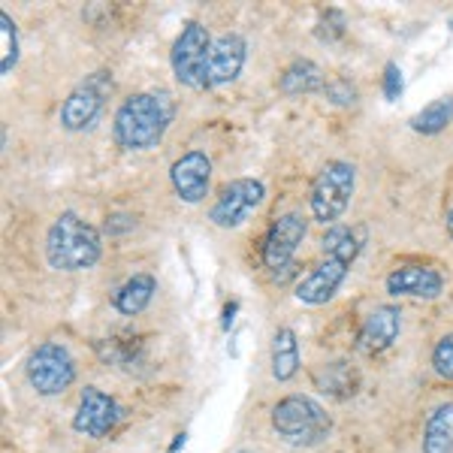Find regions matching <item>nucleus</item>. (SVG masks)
<instances>
[{
  "instance_id": "nucleus-1",
  "label": "nucleus",
  "mask_w": 453,
  "mask_h": 453,
  "mask_svg": "<svg viewBox=\"0 0 453 453\" xmlns=\"http://www.w3.org/2000/svg\"><path fill=\"white\" fill-rule=\"evenodd\" d=\"M175 119V100L170 91L130 94L112 119V136L124 151L157 149Z\"/></svg>"
},
{
  "instance_id": "nucleus-2",
  "label": "nucleus",
  "mask_w": 453,
  "mask_h": 453,
  "mask_svg": "<svg viewBox=\"0 0 453 453\" xmlns=\"http://www.w3.org/2000/svg\"><path fill=\"white\" fill-rule=\"evenodd\" d=\"M363 230L354 226H330V233L324 236V260L296 284V299L305 305H324L339 294L342 281L348 279L350 266H354L357 254L363 248Z\"/></svg>"
},
{
  "instance_id": "nucleus-3",
  "label": "nucleus",
  "mask_w": 453,
  "mask_h": 453,
  "mask_svg": "<svg viewBox=\"0 0 453 453\" xmlns=\"http://www.w3.org/2000/svg\"><path fill=\"white\" fill-rule=\"evenodd\" d=\"M104 242L97 226H91L76 211H61L46 233V260L58 273H82L97 266Z\"/></svg>"
},
{
  "instance_id": "nucleus-4",
  "label": "nucleus",
  "mask_w": 453,
  "mask_h": 453,
  "mask_svg": "<svg viewBox=\"0 0 453 453\" xmlns=\"http://www.w3.org/2000/svg\"><path fill=\"white\" fill-rule=\"evenodd\" d=\"M273 429L294 448H314L330 435L333 423L320 402L309 396H284L273 408Z\"/></svg>"
},
{
  "instance_id": "nucleus-5",
  "label": "nucleus",
  "mask_w": 453,
  "mask_h": 453,
  "mask_svg": "<svg viewBox=\"0 0 453 453\" xmlns=\"http://www.w3.org/2000/svg\"><path fill=\"white\" fill-rule=\"evenodd\" d=\"M357 188V166L348 160H330L320 166V173L314 175L311 191H309V209L311 218L324 226H335L342 215L350 206V196Z\"/></svg>"
},
{
  "instance_id": "nucleus-6",
  "label": "nucleus",
  "mask_w": 453,
  "mask_h": 453,
  "mask_svg": "<svg viewBox=\"0 0 453 453\" xmlns=\"http://www.w3.org/2000/svg\"><path fill=\"white\" fill-rule=\"evenodd\" d=\"M309 221L303 211H284L269 226L266 239H263V269L273 275L275 281H290L296 275V251L303 245Z\"/></svg>"
},
{
  "instance_id": "nucleus-7",
  "label": "nucleus",
  "mask_w": 453,
  "mask_h": 453,
  "mask_svg": "<svg viewBox=\"0 0 453 453\" xmlns=\"http://www.w3.org/2000/svg\"><path fill=\"white\" fill-rule=\"evenodd\" d=\"M76 381V360L61 342H46L27 357V384L40 396H61Z\"/></svg>"
},
{
  "instance_id": "nucleus-8",
  "label": "nucleus",
  "mask_w": 453,
  "mask_h": 453,
  "mask_svg": "<svg viewBox=\"0 0 453 453\" xmlns=\"http://www.w3.org/2000/svg\"><path fill=\"white\" fill-rule=\"evenodd\" d=\"M209 52H211V40L206 27L200 21H185V27L175 36L170 52L175 82L188 88H203V82H206Z\"/></svg>"
},
{
  "instance_id": "nucleus-9",
  "label": "nucleus",
  "mask_w": 453,
  "mask_h": 453,
  "mask_svg": "<svg viewBox=\"0 0 453 453\" xmlns=\"http://www.w3.org/2000/svg\"><path fill=\"white\" fill-rule=\"evenodd\" d=\"M266 196L260 179H233L218 191L215 203L209 209V221L221 230H236L248 221L251 211H257V206Z\"/></svg>"
},
{
  "instance_id": "nucleus-10",
  "label": "nucleus",
  "mask_w": 453,
  "mask_h": 453,
  "mask_svg": "<svg viewBox=\"0 0 453 453\" xmlns=\"http://www.w3.org/2000/svg\"><path fill=\"white\" fill-rule=\"evenodd\" d=\"M109 94H112V76H109V73H94V76H88L85 82L79 88H73L67 94V100H64L61 115H58L61 127L70 130V134L88 130L100 119Z\"/></svg>"
},
{
  "instance_id": "nucleus-11",
  "label": "nucleus",
  "mask_w": 453,
  "mask_h": 453,
  "mask_svg": "<svg viewBox=\"0 0 453 453\" xmlns=\"http://www.w3.org/2000/svg\"><path fill=\"white\" fill-rule=\"evenodd\" d=\"M121 423V408L109 393L97 387H85L79 396V408L73 414V429L85 438H109Z\"/></svg>"
},
{
  "instance_id": "nucleus-12",
  "label": "nucleus",
  "mask_w": 453,
  "mask_h": 453,
  "mask_svg": "<svg viewBox=\"0 0 453 453\" xmlns=\"http://www.w3.org/2000/svg\"><path fill=\"white\" fill-rule=\"evenodd\" d=\"M170 181L173 191L181 203L196 206L209 196L211 185V160L206 157V151H188L170 166Z\"/></svg>"
},
{
  "instance_id": "nucleus-13",
  "label": "nucleus",
  "mask_w": 453,
  "mask_h": 453,
  "mask_svg": "<svg viewBox=\"0 0 453 453\" xmlns=\"http://www.w3.org/2000/svg\"><path fill=\"white\" fill-rule=\"evenodd\" d=\"M248 46L239 34H221L211 42L209 64H206V82L203 88H221L239 79V73L245 67Z\"/></svg>"
},
{
  "instance_id": "nucleus-14",
  "label": "nucleus",
  "mask_w": 453,
  "mask_h": 453,
  "mask_svg": "<svg viewBox=\"0 0 453 453\" xmlns=\"http://www.w3.org/2000/svg\"><path fill=\"white\" fill-rule=\"evenodd\" d=\"M402 330V311L396 305H378L375 311H369V318L363 320L360 333H357V350L363 354H381L399 339Z\"/></svg>"
},
{
  "instance_id": "nucleus-15",
  "label": "nucleus",
  "mask_w": 453,
  "mask_h": 453,
  "mask_svg": "<svg viewBox=\"0 0 453 453\" xmlns=\"http://www.w3.org/2000/svg\"><path fill=\"white\" fill-rule=\"evenodd\" d=\"M444 290L441 273L433 266H399L387 275V294L393 296H414V299H438Z\"/></svg>"
},
{
  "instance_id": "nucleus-16",
  "label": "nucleus",
  "mask_w": 453,
  "mask_h": 453,
  "mask_svg": "<svg viewBox=\"0 0 453 453\" xmlns=\"http://www.w3.org/2000/svg\"><path fill=\"white\" fill-rule=\"evenodd\" d=\"M157 294V279L149 273H140L134 279H127L119 290L112 294V305L115 311L124 314V318H136L140 311H145L151 305V299Z\"/></svg>"
},
{
  "instance_id": "nucleus-17",
  "label": "nucleus",
  "mask_w": 453,
  "mask_h": 453,
  "mask_svg": "<svg viewBox=\"0 0 453 453\" xmlns=\"http://www.w3.org/2000/svg\"><path fill=\"white\" fill-rule=\"evenodd\" d=\"M279 88H281V94H288V97L314 94V91H324V88H326V76H324V70H320L314 61H305V58H299V61H294L279 76Z\"/></svg>"
},
{
  "instance_id": "nucleus-18",
  "label": "nucleus",
  "mask_w": 453,
  "mask_h": 453,
  "mask_svg": "<svg viewBox=\"0 0 453 453\" xmlns=\"http://www.w3.org/2000/svg\"><path fill=\"white\" fill-rule=\"evenodd\" d=\"M423 453H453V402L433 408L423 426Z\"/></svg>"
},
{
  "instance_id": "nucleus-19",
  "label": "nucleus",
  "mask_w": 453,
  "mask_h": 453,
  "mask_svg": "<svg viewBox=\"0 0 453 453\" xmlns=\"http://www.w3.org/2000/svg\"><path fill=\"white\" fill-rule=\"evenodd\" d=\"M269 366H273L275 381H290L299 372V342L290 326H281L273 335V354H269Z\"/></svg>"
},
{
  "instance_id": "nucleus-20",
  "label": "nucleus",
  "mask_w": 453,
  "mask_h": 453,
  "mask_svg": "<svg viewBox=\"0 0 453 453\" xmlns=\"http://www.w3.org/2000/svg\"><path fill=\"white\" fill-rule=\"evenodd\" d=\"M411 130L423 136H435L453 124V97H438L429 106H423L418 115H411Z\"/></svg>"
},
{
  "instance_id": "nucleus-21",
  "label": "nucleus",
  "mask_w": 453,
  "mask_h": 453,
  "mask_svg": "<svg viewBox=\"0 0 453 453\" xmlns=\"http://www.w3.org/2000/svg\"><path fill=\"white\" fill-rule=\"evenodd\" d=\"M314 387L320 393H330V396H348L357 387V375L350 363H324V366L314 369Z\"/></svg>"
},
{
  "instance_id": "nucleus-22",
  "label": "nucleus",
  "mask_w": 453,
  "mask_h": 453,
  "mask_svg": "<svg viewBox=\"0 0 453 453\" xmlns=\"http://www.w3.org/2000/svg\"><path fill=\"white\" fill-rule=\"evenodd\" d=\"M19 64V27L10 12H0V73L10 76Z\"/></svg>"
},
{
  "instance_id": "nucleus-23",
  "label": "nucleus",
  "mask_w": 453,
  "mask_h": 453,
  "mask_svg": "<svg viewBox=\"0 0 453 453\" xmlns=\"http://www.w3.org/2000/svg\"><path fill=\"white\" fill-rule=\"evenodd\" d=\"M324 94H326V100L335 106H354L357 104V88L348 82V79H342V76H333V79H326V88H324Z\"/></svg>"
},
{
  "instance_id": "nucleus-24",
  "label": "nucleus",
  "mask_w": 453,
  "mask_h": 453,
  "mask_svg": "<svg viewBox=\"0 0 453 453\" xmlns=\"http://www.w3.org/2000/svg\"><path fill=\"white\" fill-rule=\"evenodd\" d=\"M433 369L441 378L453 381V333L441 335V339H438V345L433 348Z\"/></svg>"
},
{
  "instance_id": "nucleus-25",
  "label": "nucleus",
  "mask_w": 453,
  "mask_h": 453,
  "mask_svg": "<svg viewBox=\"0 0 453 453\" xmlns=\"http://www.w3.org/2000/svg\"><path fill=\"white\" fill-rule=\"evenodd\" d=\"M384 97L390 100V104L402 97V70H399V64H387V67H384Z\"/></svg>"
},
{
  "instance_id": "nucleus-26",
  "label": "nucleus",
  "mask_w": 453,
  "mask_h": 453,
  "mask_svg": "<svg viewBox=\"0 0 453 453\" xmlns=\"http://www.w3.org/2000/svg\"><path fill=\"white\" fill-rule=\"evenodd\" d=\"M134 226H136V218L124 215V211H115V215L106 218L104 230L109 233V236H115V233H127V230H134Z\"/></svg>"
},
{
  "instance_id": "nucleus-27",
  "label": "nucleus",
  "mask_w": 453,
  "mask_h": 453,
  "mask_svg": "<svg viewBox=\"0 0 453 453\" xmlns=\"http://www.w3.org/2000/svg\"><path fill=\"white\" fill-rule=\"evenodd\" d=\"M444 226H448V233H450V239H453V206L448 209V215H444Z\"/></svg>"
},
{
  "instance_id": "nucleus-28",
  "label": "nucleus",
  "mask_w": 453,
  "mask_h": 453,
  "mask_svg": "<svg viewBox=\"0 0 453 453\" xmlns=\"http://www.w3.org/2000/svg\"><path fill=\"white\" fill-rule=\"evenodd\" d=\"M242 453H248V450H242Z\"/></svg>"
}]
</instances>
